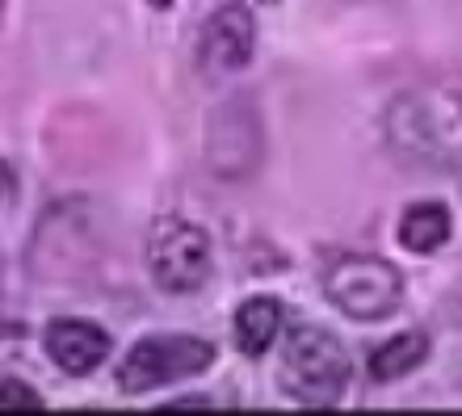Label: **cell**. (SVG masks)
Segmentation results:
<instances>
[{
  "label": "cell",
  "mask_w": 462,
  "mask_h": 416,
  "mask_svg": "<svg viewBox=\"0 0 462 416\" xmlns=\"http://www.w3.org/2000/svg\"><path fill=\"white\" fill-rule=\"evenodd\" d=\"M387 143L416 169L462 164V80H429L391 101Z\"/></svg>",
  "instance_id": "1"
},
{
  "label": "cell",
  "mask_w": 462,
  "mask_h": 416,
  "mask_svg": "<svg viewBox=\"0 0 462 416\" xmlns=\"http://www.w3.org/2000/svg\"><path fill=\"white\" fill-rule=\"evenodd\" d=\"M278 387L291 395L294 404L307 408H328L337 404L349 387V354L341 341L319 324H299L291 328L282 345L278 362Z\"/></svg>",
  "instance_id": "2"
},
{
  "label": "cell",
  "mask_w": 462,
  "mask_h": 416,
  "mask_svg": "<svg viewBox=\"0 0 462 416\" xmlns=\"http://www.w3.org/2000/svg\"><path fill=\"white\" fill-rule=\"evenodd\" d=\"M215 362V345L202 337H181V332H156L143 337L118 366V387L126 395L169 387V383L194 379Z\"/></svg>",
  "instance_id": "3"
},
{
  "label": "cell",
  "mask_w": 462,
  "mask_h": 416,
  "mask_svg": "<svg viewBox=\"0 0 462 416\" xmlns=\"http://www.w3.org/2000/svg\"><path fill=\"white\" fill-rule=\"evenodd\" d=\"M324 291H328L332 307L345 311L349 319H387L403 299V273L383 257H362V253H349L328 270L324 278Z\"/></svg>",
  "instance_id": "4"
},
{
  "label": "cell",
  "mask_w": 462,
  "mask_h": 416,
  "mask_svg": "<svg viewBox=\"0 0 462 416\" xmlns=\"http://www.w3.org/2000/svg\"><path fill=\"white\" fill-rule=\"evenodd\" d=\"M147 270L160 291L185 294L210 278V240L185 219H156L147 232Z\"/></svg>",
  "instance_id": "5"
},
{
  "label": "cell",
  "mask_w": 462,
  "mask_h": 416,
  "mask_svg": "<svg viewBox=\"0 0 462 416\" xmlns=\"http://www.w3.org/2000/svg\"><path fill=\"white\" fill-rule=\"evenodd\" d=\"M253 42H256V22L244 5H223L202 30L198 42V60L210 76H231L240 72L244 63L253 60Z\"/></svg>",
  "instance_id": "6"
},
{
  "label": "cell",
  "mask_w": 462,
  "mask_h": 416,
  "mask_svg": "<svg viewBox=\"0 0 462 416\" xmlns=\"http://www.w3.org/2000/svg\"><path fill=\"white\" fill-rule=\"evenodd\" d=\"M42 341H47L51 362L68 370V374H88L110 354V337L97 324H88V319H55Z\"/></svg>",
  "instance_id": "7"
},
{
  "label": "cell",
  "mask_w": 462,
  "mask_h": 416,
  "mask_svg": "<svg viewBox=\"0 0 462 416\" xmlns=\"http://www.w3.org/2000/svg\"><path fill=\"white\" fill-rule=\"evenodd\" d=\"M395 236H400V245L408 253L429 257V253H438L450 240V210L441 207V202H412V207L403 210Z\"/></svg>",
  "instance_id": "8"
},
{
  "label": "cell",
  "mask_w": 462,
  "mask_h": 416,
  "mask_svg": "<svg viewBox=\"0 0 462 416\" xmlns=\"http://www.w3.org/2000/svg\"><path fill=\"white\" fill-rule=\"evenodd\" d=\"M282 332V307L278 299H265L256 294L236 311V345H240L244 357H261L269 345L278 341Z\"/></svg>",
  "instance_id": "9"
},
{
  "label": "cell",
  "mask_w": 462,
  "mask_h": 416,
  "mask_svg": "<svg viewBox=\"0 0 462 416\" xmlns=\"http://www.w3.org/2000/svg\"><path fill=\"white\" fill-rule=\"evenodd\" d=\"M429 357V337L425 332H403V337H391L387 345H378L370 354V379L374 383H391L416 370Z\"/></svg>",
  "instance_id": "10"
},
{
  "label": "cell",
  "mask_w": 462,
  "mask_h": 416,
  "mask_svg": "<svg viewBox=\"0 0 462 416\" xmlns=\"http://www.w3.org/2000/svg\"><path fill=\"white\" fill-rule=\"evenodd\" d=\"M0 408H22V412H30V408H42V400H38L25 383H5V387H0Z\"/></svg>",
  "instance_id": "11"
},
{
  "label": "cell",
  "mask_w": 462,
  "mask_h": 416,
  "mask_svg": "<svg viewBox=\"0 0 462 416\" xmlns=\"http://www.w3.org/2000/svg\"><path fill=\"white\" fill-rule=\"evenodd\" d=\"M152 5H169V0H152Z\"/></svg>",
  "instance_id": "12"
}]
</instances>
